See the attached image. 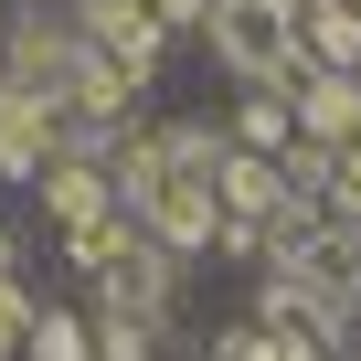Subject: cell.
I'll use <instances>...</instances> for the list:
<instances>
[{"label": "cell", "instance_id": "obj_1", "mask_svg": "<svg viewBox=\"0 0 361 361\" xmlns=\"http://www.w3.org/2000/svg\"><path fill=\"white\" fill-rule=\"evenodd\" d=\"M202 32H213V54H224L245 85H298V75H308L298 22L276 11V0H213V11H202Z\"/></svg>", "mask_w": 361, "mask_h": 361}, {"label": "cell", "instance_id": "obj_2", "mask_svg": "<svg viewBox=\"0 0 361 361\" xmlns=\"http://www.w3.org/2000/svg\"><path fill=\"white\" fill-rule=\"evenodd\" d=\"M54 159H64V106L0 85V180H43Z\"/></svg>", "mask_w": 361, "mask_h": 361}, {"label": "cell", "instance_id": "obj_3", "mask_svg": "<svg viewBox=\"0 0 361 361\" xmlns=\"http://www.w3.org/2000/svg\"><path fill=\"white\" fill-rule=\"evenodd\" d=\"M75 11H85V54H106L128 85L159 64V11L149 0H75Z\"/></svg>", "mask_w": 361, "mask_h": 361}, {"label": "cell", "instance_id": "obj_4", "mask_svg": "<svg viewBox=\"0 0 361 361\" xmlns=\"http://www.w3.org/2000/svg\"><path fill=\"white\" fill-rule=\"evenodd\" d=\"M213 202H224L234 224L287 213V170H276V159H255V149H224V159H213Z\"/></svg>", "mask_w": 361, "mask_h": 361}, {"label": "cell", "instance_id": "obj_5", "mask_svg": "<svg viewBox=\"0 0 361 361\" xmlns=\"http://www.w3.org/2000/svg\"><path fill=\"white\" fill-rule=\"evenodd\" d=\"M43 213L75 234V224H96V213H117V180L96 170V159H54L43 170Z\"/></svg>", "mask_w": 361, "mask_h": 361}, {"label": "cell", "instance_id": "obj_6", "mask_svg": "<svg viewBox=\"0 0 361 361\" xmlns=\"http://www.w3.org/2000/svg\"><path fill=\"white\" fill-rule=\"evenodd\" d=\"M298 54L329 64V75H361V11H350V0H308V11H298Z\"/></svg>", "mask_w": 361, "mask_h": 361}, {"label": "cell", "instance_id": "obj_7", "mask_svg": "<svg viewBox=\"0 0 361 361\" xmlns=\"http://www.w3.org/2000/svg\"><path fill=\"white\" fill-rule=\"evenodd\" d=\"M54 106H75V117H106V128H117V117H128V75H117L106 54H75V64H64V85H54Z\"/></svg>", "mask_w": 361, "mask_h": 361}, {"label": "cell", "instance_id": "obj_8", "mask_svg": "<svg viewBox=\"0 0 361 361\" xmlns=\"http://www.w3.org/2000/svg\"><path fill=\"white\" fill-rule=\"evenodd\" d=\"M22 361H96V329H85V319H64V308H32Z\"/></svg>", "mask_w": 361, "mask_h": 361}, {"label": "cell", "instance_id": "obj_9", "mask_svg": "<svg viewBox=\"0 0 361 361\" xmlns=\"http://www.w3.org/2000/svg\"><path fill=\"white\" fill-rule=\"evenodd\" d=\"M319 180H329V213L361 234V138H350V149H329V159H319Z\"/></svg>", "mask_w": 361, "mask_h": 361}, {"label": "cell", "instance_id": "obj_10", "mask_svg": "<svg viewBox=\"0 0 361 361\" xmlns=\"http://www.w3.org/2000/svg\"><path fill=\"white\" fill-rule=\"evenodd\" d=\"M22 340H32V298L22 276H0V361H22Z\"/></svg>", "mask_w": 361, "mask_h": 361}, {"label": "cell", "instance_id": "obj_11", "mask_svg": "<svg viewBox=\"0 0 361 361\" xmlns=\"http://www.w3.org/2000/svg\"><path fill=\"white\" fill-rule=\"evenodd\" d=\"M96 361H149V319H128V308H117V319L96 329Z\"/></svg>", "mask_w": 361, "mask_h": 361}, {"label": "cell", "instance_id": "obj_12", "mask_svg": "<svg viewBox=\"0 0 361 361\" xmlns=\"http://www.w3.org/2000/svg\"><path fill=\"white\" fill-rule=\"evenodd\" d=\"M149 11H159V32H170V22H202L213 0H149Z\"/></svg>", "mask_w": 361, "mask_h": 361}, {"label": "cell", "instance_id": "obj_13", "mask_svg": "<svg viewBox=\"0 0 361 361\" xmlns=\"http://www.w3.org/2000/svg\"><path fill=\"white\" fill-rule=\"evenodd\" d=\"M11 266H22V245H11V224H0V276H11Z\"/></svg>", "mask_w": 361, "mask_h": 361}, {"label": "cell", "instance_id": "obj_14", "mask_svg": "<svg viewBox=\"0 0 361 361\" xmlns=\"http://www.w3.org/2000/svg\"><path fill=\"white\" fill-rule=\"evenodd\" d=\"M276 11H287V22H298V11H308V0H276Z\"/></svg>", "mask_w": 361, "mask_h": 361}, {"label": "cell", "instance_id": "obj_15", "mask_svg": "<svg viewBox=\"0 0 361 361\" xmlns=\"http://www.w3.org/2000/svg\"><path fill=\"white\" fill-rule=\"evenodd\" d=\"M350 11H361V0H350Z\"/></svg>", "mask_w": 361, "mask_h": 361}]
</instances>
